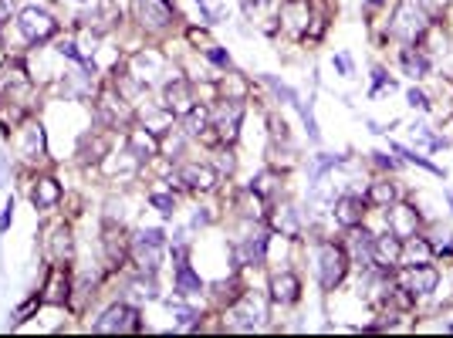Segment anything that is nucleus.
<instances>
[{
    "label": "nucleus",
    "instance_id": "26",
    "mask_svg": "<svg viewBox=\"0 0 453 338\" xmlns=\"http://www.w3.org/2000/svg\"><path fill=\"white\" fill-rule=\"evenodd\" d=\"M399 61H402V71H406L409 78H426V75H430V55H426V51L406 48V51L399 55Z\"/></svg>",
    "mask_w": 453,
    "mask_h": 338
},
{
    "label": "nucleus",
    "instance_id": "2",
    "mask_svg": "<svg viewBox=\"0 0 453 338\" xmlns=\"http://www.w3.org/2000/svg\"><path fill=\"white\" fill-rule=\"evenodd\" d=\"M348 271V254L341 250L339 244H322L318 250V281L325 291H335Z\"/></svg>",
    "mask_w": 453,
    "mask_h": 338
},
{
    "label": "nucleus",
    "instance_id": "42",
    "mask_svg": "<svg viewBox=\"0 0 453 338\" xmlns=\"http://www.w3.org/2000/svg\"><path fill=\"white\" fill-rule=\"evenodd\" d=\"M372 156H376V163H379V166H389V169H396V166H399L396 159H386L383 153H372Z\"/></svg>",
    "mask_w": 453,
    "mask_h": 338
},
{
    "label": "nucleus",
    "instance_id": "21",
    "mask_svg": "<svg viewBox=\"0 0 453 338\" xmlns=\"http://www.w3.org/2000/svg\"><path fill=\"white\" fill-rule=\"evenodd\" d=\"M68 291H71V281H68V264H55L51 268V284H48V294H41L48 304H64L68 301Z\"/></svg>",
    "mask_w": 453,
    "mask_h": 338
},
{
    "label": "nucleus",
    "instance_id": "19",
    "mask_svg": "<svg viewBox=\"0 0 453 338\" xmlns=\"http://www.w3.org/2000/svg\"><path fill=\"white\" fill-rule=\"evenodd\" d=\"M21 156H24V159H31V163H38V159L44 156V129H41V122H27V125H24Z\"/></svg>",
    "mask_w": 453,
    "mask_h": 338
},
{
    "label": "nucleus",
    "instance_id": "18",
    "mask_svg": "<svg viewBox=\"0 0 453 338\" xmlns=\"http://www.w3.org/2000/svg\"><path fill=\"white\" fill-rule=\"evenodd\" d=\"M179 179L190 186V190H200V193H210L213 186H217V169L210 166H183L179 169Z\"/></svg>",
    "mask_w": 453,
    "mask_h": 338
},
{
    "label": "nucleus",
    "instance_id": "48",
    "mask_svg": "<svg viewBox=\"0 0 453 338\" xmlns=\"http://www.w3.org/2000/svg\"><path fill=\"white\" fill-rule=\"evenodd\" d=\"M450 203H453V196H450Z\"/></svg>",
    "mask_w": 453,
    "mask_h": 338
},
{
    "label": "nucleus",
    "instance_id": "1",
    "mask_svg": "<svg viewBox=\"0 0 453 338\" xmlns=\"http://www.w3.org/2000/svg\"><path fill=\"white\" fill-rule=\"evenodd\" d=\"M430 27V14L419 0H399L396 14L389 21V38H396L402 44H419V38Z\"/></svg>",
    "mask_w": 453,
    "mask_h": 338
},
{
    "label": "nucleus",
    "instance_id": "45",
    "mask_svg": "<svg viewBox=\"0 0 453 338\" xmlns=\"http://www.w3.org/2000/svg\"><path fill=\"white\" fill-rule=\"evenodd\" d=\"M0 183H3V163H0Z\"/></svg>",
    "mask_w": 453,
    "mask_h": 338
},
{
    "label": "nucleus",
    "instance_id": "24",
    "mask_svg": "<svg viewBox=\"0 0 453 338\" xmlns=\"http://www.w3.org/2000/svg\"><path fill=\"white\" fill-rule=\"evenodd\" d=\"M31 200H34L38 210H51L57 200H61V186H57V179H51V176L38 179V186L31 190Z\"/></svg>",
    "mask_w": 453,
    "mask_h": 338
},
{
    "label": "nucleus",
    "instance_id": "7",
    "mask_svg": "<svg viewBox=\"0 0 453 338\" xmlns=\"http://www.w3.org/2000/svg\"><path fill=\"white\" fill-rule=\"evenodd\" d=\"M95 332H139L142 322H139V311L129 308V304H112L95 325Z\"/></svg>",
    "mask_w": 453,
    "mask_h": 338
},
{
    "label": "nucleus",
    "instance_id": "32",
    "mask_svg": "<svg viewBox=\"0 0 453 338\" xmlns=\"http://www.w3.org/2000/svg\"><path fill=\"white\" fill-rule=\"evenodd\" d=\"M268 240H271V233H257V237H250V240H247V247H244V254H247V264H264Z\"/></svg>",
    "mask_w": 453,
    "mask_h": 338
},
{
    "label": "nucleus",
    "instance_id": "11",
    "mask_svg": "<svg viewBox=\"0 0 453 338\" xmlns=\"http://www.w3.org/2000/svg\"><path fill=\"white\" fill-rule=\"evenodd\" d=\"M132 75L139 78L142 88H149L153 81H159V75H166V57L159 51H153V48H146V51H139L132 57Z\"/></svg>",
    "mask_w": 453,
    "mask_h": 338
},
{
    "label": "nucleus",
    "instance_id": "15",
    "mask_svg": "<svg viewBox=\"0 0 453 338\" xmlns=\"http://www.w3.org/2000/svg\"><path fill=\"white\" fill-rule=\"evenodd\" d=\"M365 196H341L339 203H335V220H339L345 230H352V226H362L365 220Z\"/></svg>",
    "mask_w": 453,
    "mask_h": 338
},
{
    "label": "nucleus",
    "instance_id": "27",
    "mask_svg": "<svg viewBox=\"0 0 453 338\" xmlns=\"http://www.w3.org/2000/svg\"><path fill=\"white\" fill-rule=\"evenodd\" d=\"M51 257H55L57 264H68L71 261V250H75V244H71V230L61 224V226H55V233H51Z\"/></svg>",
    "mask_w": 453,
    "mask_h": 338
},
{
    "label": "nucleus",
    "instance_id": "5",
    "mask_svg": "<svg viewBox=\"0 0 453 338\" xmlns=\"http://www.w3.org/2000/svg\"><path fill=\"white\" fill-rule=\"evenodd\" d=\"M132 14L146 31H166L176 17L170 0H132Z\"/></svg>",
    "mask_w": 453,
    "mask_h": 338
},
{
    "label": "nucleus",
    "instance_id": "3",
    "mask_svg": "<svg viewBox=\"0 0 453 338\" xmlns=\"http://www.w3.org/2000/svg\"><path fill=\"white\" fill-rule=\"evenodd\" d=\"M244 122V99H220L210 112V129H217V135L224 142H233Z\"/></svg>",
    "mask_w": 453,
    "mask_h": 338
},
{
    "label": "nucleus",
    "instance_id": "20",
    "mask_svg": "<svg viewBox=\"0 0 453 338\" xmlns=\"http://www.w3.org/2000/svg\"><path fill=\"white\" fill-rule=\"evenodd\" d=\"M348 244H352L355 264H359V268H369V264H372V250H376V237H372L369 230H359V226H352V237H348Z\"/></svg>",
    "mask_w": 453,
    "mask_h": 338
},
{
    "label": "nucleus",
    "instance_id": "43",
    "mask_svg": "<svg viewBox=\"0 0 453 338\" xmlns=\"http://www.w3.org/2000/svg\"><path fill=\"white\" fill-rule=\"evenodd\" d=\"M372 75H376V88H383V85H386V81H389V75H386V71H383V68H376V71H372Z\"/></svg>",
    "mask_w": 453,
    "mask_h": 338
},
{
    "label": "nucleus",
    "instance_id": "31",
    "mask_svg": "<svg viewBox=\"0 0 453 338\" xmlns=\"http://www.w3.org/2000/svg\"><path fill=\"white\" fill-rule=\"evenodd\" d=\"M278 183H281V176H278V172H261V176L250 183V193H254V196H261V200H271V196L278 193Z\"/></svg>",
    "mask_w": 453,
    "mask_h": 338
},
{
    "label": "nucleus",
    "instance_id": "39",
    "mask_svg": "<svg viewBox=\"0 0 453 338\" xmlns=\"http://www.w3.org/2000/svg\"><path fill=\"white\" fill-rule=\"evenodd\" d=\"M14 14V0H0V24H7Z\"/></svg>",
    "mask_w": 453,
    "mask_h": 338
},
{
    "label": "nucleus",
    "instance_id": "9",
    "mask_svg": "<svg viewBox=\"0 0 453 338\" xmlns=\"http://www.w3.org/2000/svg\"><path fill=\"white\" fill-rule=\"evenodd\" d=\"M278 17H281V27L291 38H305L308 24H311V7H308V0H284Z\"/></svg>",
    "mask_w": 453,
    "mask_h": 338
},
{
    "label": "nucleus",
    "instance_id": "41",
    "mask_svg": "<svg viewBox=\"0 0 453 338\" xmlns=\"http://www.w3.org/2000/svg\"><path fill=\"white\" fill-rule=\"evenodd\" d=\"M335 68H339L341 75H352V61H348V55H339V57H335Z\"/></svg>",
    "mask_w": 453,
    "mask_h": 338
},
{
    "label": "nucleus",
    "instance_id": "4",
    "mask_svg": "<svg viewBox=\"0 0 453 338\" xmlns=\"http://www.w3.org/2000/svg\"><path fill=\"white\" fill-rule=\"evenodd\" d=\"M163 244H166V233L163 230H142L132 244V257L139 264V271H149L156 274L159 268V254H163Z\"/></svg>",
    "mask_w": 453,
    "mask_h": 338
},
{
    "label": "nucleus",
    "instance_id": "22",
    "mask_svg": "<svg viewBox=\"0 0 453 338\" xmlns=\"http://www.w3.org/2000/svg\"><path fill=\"white\" fill-rule=\"evenodd\" d=\"M102 247H105V257L112 264H122L125 250H129V240H125V230L115 224H105V237H102Z\"/></svg>",
    "mask_w": 453,
    "mask_h": 338
},
{
    "label": "nucleus",
    "instance_id": "17",
    "mask_svg": "<svg viewBox=\"0 0 453 338\" xmlns=\"http://www.w3.org/2000/svg\"><path fill=\"white\" fill-rule=\"evenodd\" d=\"M430 257H433V244H430V240H423L419 233H413V237H406V240H402L399 264H406V268H413V264H430Z\"/></svg>",
    "mask_w": 453,
    "mask_h": 338
},
{
    "label": "nucleus",
    "instance_id": "37",
    "mask_svg": "<svg viewBox=\"0 0 453 338\" xmlns=\"http://www.w3.org/2000/svg\"><path fill=\"white\" fill-rule=\"evenodd\" d=\"M271 135H274V139H287V125H284V118H271Z\"/></svg>",
    "mask_w": 453,
    "mask_h": 338
},
{
    "label": "nucleus",
    "instance_id": "16",
    "mask_svg": "<svg viewBox=\"0 0 453 338\" xmlns=\"http://www.w3.org/2000/svg\"><path fill=\"white\" fill-rule=\"evenodd\" d=\"M399 254H402V240L396 233H386V237H376V250H372V264H379L383 271L396 268Z\"/></svg>",
    "mask_w": 453,
    "mask_h": 338
},
{
    "label": "nucleus",
    "instance_id": "13",
    "mask_svg": "<svg viewBox=\"0 0 453 338\" xmlns=\"http://www.w3.org/2000/svg\"><path fill=\"white\" fill-rule=\"evenodd\" d=\"M386 224H389V233H396L399 240H406V237H413L419 230V213L409 203H389Z\"/></svg>",
    "mask_w": 453,
    "mask_h": 338
},
{
    "label": "nucleus",
    "instance_id": "12",
    "mask_svg": "<svg viewBox=\"0 0 453 338\" xmlns=\"http://www.w3.org/2000/svg\"><path fill=\"white\" fill-rule=\"evenodd\" d=\"M437 284H440V271L430 268V264H413V268H406V274H402V291H409L413 298H416V294L437 291Z\"/></svg>",
    "mask_w": 453,
    "mask_h": 338
},
{
    "label": "nucleus",
    "instance_id": "10",
    "mask_svg": "<svg viewBox=\"0 0 453 338\" xmlns=\"http://www.w3.org/2000/svg\"><path fill=\"white\" fill-rule=\"evenodd\" d=\"M163 105H166L172 115H186L190 109H196L193 85H190L186 78H176V75H172V81H166V88H163Z\"/></svg>",
    "mask_w": 453,
    "mask_h": 338
},
{
    "label": "nucleus",
    "instance_id": "36",
    "mask_svg": "<svg viewBox=\"0 0 453 338\" xmlns=\"http://www.w3.org/2000/svg\"><path fill=\"white\" fill-rule=\"evenodd\" d=\"M406 102L413 105V109H426L430 102H426V95L423 92H416V88H409V95H406Z\"/></svg>",
    "mask_w": 453,
    "mask_h": 338
},
{
    "label": "nucleus",
    "instance_id": "29",
    "mask_svg": "<svg viewBox=\"0 0 453 338\" xmlns=\"http://www.w3.org/2000/svg\"><path fill=\"white\" fill-rule=\"evenodd\" d=\"M142 125H146L149 132L163 135V132L172 125V112L166 109V105H163V109H146V112H142Z\"/></svg>",
    "mask_w": 453,
    "mask_h": 338
},
{
    "label": "nucleus",
    "instance_id": "40",
    "mask_svg": "<svg viewBox=\"0 0 453 338\" xmlns=\"http://www.w3.org/2000/svg\"><path fill=\"white\" fill-rule=\"evenodd\" d=\"M10 217H14V200L3 207V213H0V230H7L10 226Z\"/></svg>",
    "mask_w": 453,
    "mask_h": 338
},
{
    "label": "nucleus",
    "instance_id": "25",
    "mask_svg": "<svg viewBox=\"0 0 453 338\" xmlns=\"http://www.w3.org/2000/svg\"><path fill=\"white\" fill-rule=\"evenodd\" d=\"M203 291V281H200V274L186 264V261H179L176 264V294H183V298H190V294H200Z\"/></svg>",
    "mask_w": 453,
    "mask_h": 338
},
{
    "label": "nucleus",
    "instance_id": "38",
    "mask_svg": "<svg viewBox=\"0 0 453 338\" xmlns=\"http://www.w3.org/2000/svg\"><path fill=\"white\" fill-rule=\"evenodd\" d=\"M190 41H193V44H203V51H207V48H213V44H210V38H207L203 31H196V27L190 31Z\"/></svg>",
    "mask_w": 453,
    "mask_h": 338
},
{
    "label": "nucleus",
    "instance_id": "30",
    "mask_svg": "<svg viewBox=\"0 0 453 338\" xmlns=\"http://www.w3.org/2000/svg\"><path fill=\"white\" fill-rule=\"evenodd\" d=\"M210 129V112L207 109H190L183 115V132L186 135H203Z\"/></svg>",
    "mask_w": 453,
    "mask_h": 338
},
{
    "label": "nucleus",
    "instance_id": "34",
    "mask_svg": "<svg viewBox=\"0 0 453 338\" xmlns=\"http://www.w3.org/2000/svg\"><path fill=\"white\" fill-rule=\"evenodd\" d=\"M149 203H153L159 213H166V217L176 210V196H170V193H153V196H149Z\"/></svg>",
    "mask_w": 453,
    "mask_h": 338
},
{
    "label": "nucleus",
    "instance_id": "6",
    "mask_svg": "<svg viewBox=\"0 0 453 338\" xmlns=\"http://www.w3.org/2000/svg\"><path fill=\"white\" fill-rule=\"evenodd\" d=\"M17 27H21V34H24L27 41H48V38H51V34L57 31V21L51 17V14H48V10L27 7V10L21 14Z\"/></svg>",
    "mask_w": 453,
    "mask_h": 338
},
{
    "label": "nucleus",
    "instance_id": "46",
    "mask_svg": "<svg viewBox=\"0 0 453 338\" xmlns=\"http://www.w3.org/2000/svg\"><path fill=\"white\" fill-rule=\"evenodd\" d=\"M78 3H95V0H78Z\"/></svg>",
    "mask_w": 453,
    "mask_h": 338
},
{
    "label": "nucleus",
    "instance_id": "23",
    "mask_svg": "<svg viewBox=\"0 0 453 338\" xmlns=\"http://www.w3.org/2000/svg\"><path fill=\"white\" fill-rule=\"evenodd\" d=\"M271 298H274L278 304H294V301L301 298V281H298L294 274H278V278L271 281Z\"/></svg>",
    "mask_w": 453,
    "mask_h": 338
},
{
    "label": "nucleus",
    "instance_id": "33",
    "mask_svg": "<svg viewBox=\"0 0 453 338\" xmlns=\"http://www.w3.org/2000/svg\"><path fill=\"white\" fill-rule=\"evenodd\" d=\"M389 149H393V153H396V156H402V159H406V163H416V166L430 169V172H440V169L433 166V163H430V159H426V156H416V153H409V149H406V146H399V142H389Z\"/></svg>",
    "mask_w": 453,
    "mask_h": 338
},
{
    "label": "nucleus",
    "instance_id": "28",
    "mask_svg": "<svg viewBox=\"0 0 453 338\" xmlns=\"http://www.w3.org/2000/svg\"><path fill=\"white\" fill-rule=\"evenodd\" d=\"M365 203H372V207H389V203H396V186H393L389 179H376V183L369 186V193H365Z\"/></svg>",
    "mask_w": 453,
    "mask_h": 338
},
{
    "label": "nucleus",
    "instance_id": "8",
    "mask_svg": "<svg viewBox=\"0 0 453 338\" xmlns=\"http://www.w3.org/2000/svg\"><path fill=\"white\" fill-rule=\"evenodd\" d=\"M226 318H230V328H254L264 318V304L254 294H237V301L230 304Z\"/></svg>",
    "mask_w": 453,
    "mask_h": 338
},
{
    "label": "nucleus",
    "instance_id": "14",
    "mask_svg": "<svg viewBox=\"0 0 453 338\" xmlns=\"http://www.w3.org/2000/svg\"><path fill=\"white\" fill-rule=\"evenodd\" d=\"M129 156H135V159H153V156H159V135L149 132L146 125L132 129V132H129Z\"/></svg>",
    "mask_w": 453,
    "mask_h": 338
},
{
    "label": "nucleus",
    "instance_id": "47",
    "mask_svg": "<svg viewBox=\"0 0 453 338\" xmlns=\"http://www.w3.org/2000/svg\"><path fill=\"white\" fill-rule=\"evenodd\" d=\"M0 64H3V55H0Z\"/></svg>",
    "mask_w": 453,
    "mask_h": 338
},
{
    "label": "nucleus",
    "instance_id": "35",
    "mask_svg": "<svg viewBox=\"0 0 453 338\" xmlns=\"http://www.w3.org/2000/svg\"><path fill=\"white\" fill-rule=\"evenodd\" d=\"M207 57H210L217 68H230V55H226V51H220L217 44H213V48H207Z\"/></svg>",
    "mask_w": 453,
    "mask_h": 338
},
{
    "label": "nucleus",
    "instance_id": "44",
    "mask_svg": "<svg viewBox=\"0 0 453 338\" xmlns=\"http://www.w3.org/2000/svg\"><path fill=\"white\" fill-rule=\"evenodd\" d=\"M365 3H369V7H379V3H386V0H365Z\"/></svg>",
    "mask_w": 453,
    "mask_h": 338
}]
</instances>
